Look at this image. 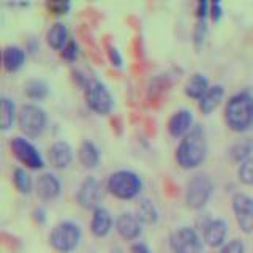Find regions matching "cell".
<instances>
[{
    "label": "cell",
    "instance_id": "obj_1",
    "mask_svg": "<svg viewBox=\"0 0 253 253\" xmlns=\"http://www.w3.org/2000/svg\"><path fill=\"white\" fill-rule=\"evenodd\" d=\"M208 155V141L206 131L201 125H195L176 149V160L184 169H193L200 166Z\"/></svg>",
    "mask_w": 253,
    "mask_h": 253
},
{
    "label": "cell",
    "instance_id": "obj_2",
    "mask_svg": "<svg viewBox=\"0 0 253 253\" xmlns=\"http://www.w3.org/2000/svg\"><path fill=\"white\" fill-rule=\"evenodd\" d=\"M225 121L233 131H245L253 125V93L241 90L226 101Z\"/></svg>",
    "mask_w": 253,
    "mask_h": 253
},
{
    "label": "cell",
    "instance_id": "obj_3",
    "mask_svg": "<svg viewBox=\"0 0 253 253\" xmlns=\"http://www.w3.org/2000/svg\"><path fill=\"white\" fill-rule=\"evenodd\" d=\"M106 188L119 200H133L142 190V179L134 171L119 169L109 174Z\"/></svg>",
    "mask_w": 253,
    "mask_h": 253
},
{
    "label": "cell",
    "instance_id": "obj_4",
    "mask_svg": "<svg viewBox=\"0 0 253 253\" xmlns=\"http://www.w3.org/2000/svg\"><path fill=\"white\" fill-rule=\"evenodd\" d=\"M83 239V231L75 221H60L55 225L49 233V244L54 250L60 253L75 252Z\"/></svg>",
    "mask_w": 253,
    "mask_h": 253
},
{
    "label": "cell",
    "instance_id": "obj_5",
    "mask_svg": "<svg viewBox=\"0 0 253 253\" xmlns=\"http://www.w3.org/2000/svg\"><path fill=\"white\" fill-rule=\"evenodd\" d=\"M84 97H85L87 106L97 114H101V116L109 114L114 108V98H113V95H111L109 89L95 78L85 79Z\"/></svg>",
    "mask_w": 253,
    "mask_h": 253
},
{
    "label": "cell",
    "instance_id": "obj_6",
    "mask_svg": "<svg viewBox=\"0 0 253 253\" xmlns=\"http://www.w3.org/2000/svg\"><path fill=\"white\" fill-rule=\"evenodd\" d=\"M213 192V184L211 177L204 172H198L188 180L185 188L184 201L190 209H201L211 200Z\"/></svg>",
    "mask_w": 253,
    "mask_h": 253
},
{
    "label": "cell",
    "instance_id": "obj_7",
    "mask_svg": "<svg viewBox=\"0 0 253 253\" xmlns=\"http://www.w3.org/2000/svg\"><path fill=\"white\" fill-rule=\"evenodd\" d=\"M47 124V116L43 108L34 103H26L18 111V125L21 131L30 138L40 136Z\"/></svg>",
    "mask_w": 253,
    "mask_h": 253
},
{
    "label": "cell",
    "instance_id": "obj_8",
    "mask_svg": "<svg viewBox=\"0 0 253 253\" xmlns=\"http://www.w3.org/2000/svg\"><path fill=\"white\" fill-rule=\"evenodd\" d=\"M172 253H204V241L195 228L180 226L169 234Z\"/></svg>",
    "mask_w": 253,
    "mask_h": 253
},
{
    "label": "cell",
    "instance_id": "obj_9",
    "mask_svg": "<svg viewBox=\"0 0 253 253\" xmlns=\"http://www.w3.org/2000/svg\"><path fill=\"white\" fill-rule=\"evenodd\" d=\"M11 150L18 160L30 169H40L44 166V160L38 149L24 136H14L10 142Z\"/></svg>",
    "mask_w": 253,
    "mask_h": 253
},
{
    "label": "cell",
    "instance_id": "obj_10",
    "mask_svg": "<svg viewBox=\"0 0 253 253\" xmlns=\"http://www.w3.org/2000/svg\"><path fill=\"white\" fill-rule=\"evenodd\" d=\"M76 200H78V204L81 206L83 209L95 211L97 208H100V203L103 200L101 184L93 176H87L81 182V185H79Z\"/></svg>",
    "mask_w": 253,
    "mask_h": 253
},
{
    "label": "cell",
    "instance_id": "obj_11",
    "mask_svg": "<svg viewBox=\"0 0 253 253\" xmlns=\"http://www.w3.org/2000/svg\"><path fill=\"white\" fill-rule=\"evenodd\" d=\"M233 212L244 233H253V198L245 193H236L231 200Z\"/></svg>",
    "mask_w": 253,
    "mask_h": 253
},
{
    "label": "cell",
    "instance_id": "obj_12",
    "mask_svg": "<svg viewBox=\"0 0 253 253\" xmlns=\"http://www.w3.org/2000/svg\"><path fill=\"white\" fill-rule=\"evenodd\" d=\"M116 231L119 236L125 241H134L138 239L142 233V221L136 213L131 212H122L121 215L116 218Z\"/></svg>",
    "mask_w": 253,
    "mask_h": 253
},
{
    "label": "cell",
    "instance_id": "obj_13",
    "mask_svg": "<svg viewBox=\"0 0 253 253\" xmlns=\"http://www.w3.org/2000/svg\"><path fill=\"white\" fill-rule=\"evenodd\" d=\"M226 234H228V223L221 218L209 220L203 226V241L212 249L223 247Z\"/></svg>",
    "mask_w": 253,
    "mask_h": 253
},
{
    "label": "cell",
    "instance_id": "obj_14",
    "mask_svg": "<svg viewBox=\"0 0 253 253\" xmlns=\"http://www.w3.org/2000/svg\"><path fill=\"white\" fill-rule=\"evenodd\" d=\"M47 160L55 169H63L73 162V147L67 141L59 139L47 149Z\"/></svg>",
    "mask_w": 253,
    "mask_h": 253
},
{
    "label": "cell",
    "instance_id": "obj_15",
    "mask_svg": "<svg viewBox=\"0 0 253 253\" xmlns=\"http://www.w3.org/2000/svg\"><path fill=\"white\" fill-rule=\"evenodd\" d=\"M35 190H37V195L42 198V200L51 201L60 195L62 184L54 172H43V174H40L37 179Z\"/></svg>",
    "mask_w": 253,
    "mask_h": 253
},
{
    "label": "cell",
    "instance_id": "obj_16",
    "mask_svg": "<svg viewBox=\"0 0 253 253\" xmlns=\"http://www.w3.org/2000/svg\"><path fill=\"white\" fill-rule=\"evenodd\" d=\"M193 126V114L190 109L176 111L168 121V131L174 138H184Z\"/></svg>",
    "mask_w": 253,
    "mask_h": 253
},
{
    "label": "cell",
    "instance_id": "obj_17",
    "mask_svg": "<svg viewBox=\"0 0 253 253\" xmlns=\"http://www.w3.org/2000/svg\"><path fill=\"white\" fill-rule=\"evenodd\" d=\"M113 229V217L108 209H105L103 206L97 208L92 213L90 218V233L95 237H105L109 234V231Z\"/></svg>",
    "mask_w": 253,
    "mask_h": 253
},
{
    "label": "cell",
    "instance_id": "obj_18",
    "mask_svg": "<svg viewBox=\"0 0 253 253\" xmlns=\"http://www.w3.org/2000/svg\"><path fill=\"white\" fill-rule=\"evenodd\" d=\"M2 62H3V68L6 71H10V73L18 71L22 68L24 63H26V51H24L21 46L8 44L3 47Z\"/></svg>",
    "mask_w": 253,
    "mask_h": 253
},
{
    "label": "cell",
    "instance_id": "obj_19",
    "mask_svg": "<svg viewBox=\"0 0 253 253\" xmlns=\"http://www.w3.org/2000/svg\"><path fill=\"white\" fill-rule=\"evenodd\" d=\"M78 160L84 168H95L100 162V150L97 144L89 139L83 141L78 149Z\"/></svg>",
    "mask_w": 253,
    "mask_h": 253
},
{
    "label": "cell",
    "instance_id": "obj_20",
    "mask_svg": "<svg viewBox=\"0 0 253 253\" xmlns=\"http://www.w3.org/2000/svg\"><path fill=\"white\" fill-rule=\"evenodd\" d=\"M46 42L52 49L60 51L68 43V29L63 22H54L46 32Z\"/></svg>",
    "mask_w": 253,
    "mask_h": 253
},
{
    "label": "cell",
    "instance_id": "obj_21",
    "mask_svg": "<svg viewBox=\"0 0 253 253\" xmlns=\"http://www.w3.org/2000/svg\"><path fill=\"white\" fill-rule=\"evenodd\" d=\"M223 95H225V89L221 84L211 85L209 90L206 92L203 95V98L200 100V109L204 114H211L212 111L220 105V101L223 100Z\"/></svg>",
    "mask_w": 253,
    "mask_h": 253
},
{
    "label": "cell",
    "instance_id": "obj_22",
    "mask_svg": "<svg viewBox=\"0 0 253 253\" xmlns=\"http://www.w3.org/2000/svg\"><path fill=\"white\" fill-rule=\"evenodd\" d=\"M209 79L203 73H195L193 76H190V79L185 84V93L187 97L195 98V100H201L203 95L209 90Z\"/></svg>",
    "mask_w": 253,
    "mask_h": 253
},
{
    "label": "cell",
    "instance_id": "obj_23",
    "mask_svg": "<svg viewBox=\"0 0 253 253\" xmlns=\"http://www.w3.org/2000/svg\"><path fill=\"white\" fill-rule=\"evenodd\" d=\"M16 117H18V113H16L14 101L3 95L0 98V126H2V130H10Z\"/></svg>",
    "mask_w": 253,
    "mask_h": 253
},
{
    "label": "cell",
    "instance_id": "obj_24",
    "mask_svg": "<svg viewBox=\"0 0 253 253\" xmlns=\"http://www.w3.org/2000/svg\"><path fill=\"white\" fill-rule=\"evenodd\" d=\"M24 93L27 95L30 100H43L46 98V95L49 93V85L46 84L43 79H29V81L24 84Z\"/></svg>",
    "mask_w": 253,
    "mask_h": 253
},
{
    "label": "cell",
    "instance_id": "obj_25",
    "mask_svg": "<svg viewBox=\"0 0 253 253\" xmlns=\"http://www.w3.org/2000/svg\"><path fill=\"white\" fill-rule=\"evenodd\" d=\"M136 215L139 217V220L142 223L146 225H154L157 223L158 220V211L155 208L154 201H150L149 198H142L138 204V211H136Z\"/></svg>",
    "mask_w": 253,
    "mask_h": 253
},
{
    "label": "cell",
    "instance_id": "obj_26",
    "mask_svg": "<svg viewBox=\"0 0 253 253\" xmlns=\"http://www.w3.org/2000/svg\"><path fill=\"white\" fill-rule=\"evenodd\" d=\"M253 152V141L252 139H241L234 142V144L229 147V155L234 162H245L249 157H252Z\"/></svg>",
    "mask_w": 253,
    "mask_h": 253
},
{
    "label": "cell",
    "instance_id": "obj_27",
    "mask_svg": "<svg viewBox=\"0 0 253 253\" xmlns=\"http://www.w3.org/2000/svg\"><path fill=\"white\" fill-rule=\"evenodd\" d=\"M13 182H14V187L18 188V192L26 193V195L30 193L32 187H34V182H32L30 174L26 169H22V168H14Z\"/></svg>",
    "mask_w": 253,
    "mask_h": 253
},
{
    "label": "cell",
    "instance_id": "obj_28",
    "mask_svg": "<svg viewBox=\"0 0 253 253\" xmlns=\"http://www.w3.org/2000/svg\"><path fill=\"white\" fill-rule=\"evenodd\" d=\"M237 176H239V180L242 182V184L253 185V155L249 157L247 160L239 165Z\"/></svg>",
    "mask_w": 253,
    "mask_h": 253
},
{
    "label": "cell",
    "instance_id": "obj_29",
    "mask_svg": "<svg viewBox=\"0 0 253 253\" xmlns=\"http://www.w3.org/2000/svg\"><path fill=\"white\" fill-rule=\"evenodd\" d=\"M206 34H208V22H206V19H198L195 26V32H193V40L196 46H200L204 42Z\"/></svg>",
    "mask_w": 253,
    "mask_h": 253
},
{
    "label": "cell",
    "instance_id": "obj_30",
    "mask_svg": "<svg viewBox=\"0 0 253 253\" xmlns=\"http://www.w3.org/2000/svg\"><path fill=\"white\" fill-rule=\"evenodd\" d=\"M218 253H245V247H244L242 241H239V239H233V241L226 242V244L223 245V247L220 249Z\"/></svg>",
    "mask_w": 253,
    "mask_h": 253
},
{
    "label": "cell",
    "instance_id": "obj_31",
    "mask_svg": "<svg viewBox=\"0 0 253 253\" xmlns=\"http://www.w3.org/2000/svg\"><path fill=\"white\" fill-rule=\"evenodd\" d=\"M62 55L67 60H70V62H73L76 59V55H78V43L75 42V40H68V43L62 49Z\"/></svg>",
    "mask_w": 253,
    "mask_h": 253
},
{
    "label": "cell",
    "instance_id": "obj_32",
    "mask_svg": "<svg viewBox=\"0 0 253 253\" xmlns=\"http://www.w3.org/2000/svg\"><path fill=\"white\" fill-rule=\"evenodd\" d=\"M211 14V3L206 0H200L196 6V18L198 19H208V16Z\"/></svg>",
    "mask_w": 253,
    "mask_h": 253
},
{
    "label": "cell",
    "instance_id": "obj_33",
    "mask_svg": "<svg viewBox=\"0 0 253 253\" xmlns=\"http://www.w3.org/2000/svg\"><path fill=\"white\" fill-rule=\"evenodd\" d=\"M108 55H109V60H111V63L113 65H116V67H121L122 65V55H121V52H119V49L117 47H114V46H108Z\"/></svg>",
    "mask_w": 253,
    "mask_h": 253
},
{
    "label": "cell",
    "instance_id": "obj_34",
    "mask_svg": "<svg viewBox=\"0 0 253 253\" xmlns=\"http://www.w3.org/2000/svg\"><path fill=\"white\" fill-rule=\"evenodd\" d=\"M221 14H223V8H221V3L218 2V0H215V2L211 3V18L213 22L220 21Z\"/></svg>",
    "mask_w": 253,
    "mask_h": 253
},
{
    "label": "cell",
    "instance_id": "obj_35",
    "mask_svg": "<svg viewBox=\"0 0 253 253\" xmlns=\"http://www.w3.org/2000/svg\"><path fill=\"white\" fill-rule=\"evenodd\" d=\"M49 8L55 14H63L70 10V2H51Z\"/></svg>",
    "mask_w": 253,
    "mask_h": 253
},
{
    "label": "cell",
    "instance_id": "obj_36",
    "mask_svg": "<svg viewBox=\"0 0 253 253\" xmlns=\"http://www.w3.org/2000/svg\"><path fill=\"white\" fill-rule=\"evenodd\" d=\"M131 253H152L149 250V247L146 244H142V242H134L133 245H131Z\"/></svg>",
    "mask_w": 253,
    "mask_h": 253
}]
</instances>
